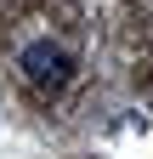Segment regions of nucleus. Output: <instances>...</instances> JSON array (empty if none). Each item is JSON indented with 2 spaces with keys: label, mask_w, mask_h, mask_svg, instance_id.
Masks as SVG:
<instances>
[{
  "label": "nucleus",
  "mask_w": 153,
  "mask_h": 159,
  "mask_svg": "<svg viewBox=\"0 0 153 159\" xmlns=\"http://www.w3.org/2000/svg\"><path fill=\"white\" fill-rule=\"evenodd\" d=\"M17 68H23V80L34 91H63L74 80V57L57 46V40H28L23 57H17Z\"/></svg>",
  "instance_id": "nucleus-1"
}]
</instances>
